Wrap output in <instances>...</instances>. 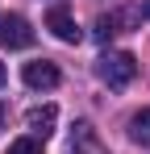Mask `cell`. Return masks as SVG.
<instances>
[{
    "instance_id": "1",
    "label": "cell",
    "mask_w": 150,
    "mask_h": 154,
    "mask_svg": "<svg viewBox=\"0 0 150 154\" xmlns=\"http://www.w3.org/2000/svg\"><path fill=\"white\" fill-rule=\"evenodd\" d=\"M96 75L104 79L108 88H129L133 75H138V58H133L129 50H108V54H100Z\"/></svg>"
},
{
    "instance_id": "2",
    "label": "cell",
    "mask_w": 150,
    "mask_h": 154,
    "mask_svg": "<svg viewBox=\"0 0 150 154\" xmlns=\"http://www.w3.org/2000/svg\"><path fill=\"white\" fill-rule=\"evenodd\" d=\"M21 79H25V88H33V92H50V88H58L63 75H58V67L50 58H33V63H25Z\"/></svg>"
},
{
    "instance_id": "3",
    "label": "cell",
    "mask_w": 150,
    "mask_h": 154,
    "mask_svg": "<svg viewBox=\"0 0 150 154\" xmlns=\"http://www.w3.org/2000/svg\"><path fill=\"white\" fill-rule=\"evenodd\" d=\"M29 42H33V29H29L25 17H17V13L0 17V46H8V50H25Z\"/></svg>"
},
{
    "instance_id": "4",
    "label": "cell",
    "mask_w": 150,
    "mask_h": 154,
    "mask_svg": "<svg viewBox=\"0 0 150 154\" xmlns=\"http://www.w3.org/2000/svg\"><path fill=\"white\" fill-rule=\"evenodd\" d=\"M46 29L54 33V38H58V42H71V46L79 42V38H83V33H79V25H75V17L67 13V8H63V4H54V8L46 13Z\"/></svg>"
},
{
    "instance_id": "5",
    "label": "cell",
    "mask_w": 150,
    "mask_h": 154,
    "mask_svg": "<svg viewBox=\"0 0 150 154\" xmlns=\"http://www.w3.org/2000/svg\"><path fill=\"white\" fill-rule=\"evenodd\" d=\"M54 121H58V108L54 104H42V108H29L25 112V125L33 129V137H46L50 129H54Z\"/></svg>"
},
{
    "instance_id": "6",
    "label": "cell",
    "mask_w": 150,
    "mask_h": 154,
    "mask_svg": "<svg viewBox=\"0 0 150 154\" xmlns=\"http://www.w3.org/2000/svg\"><path fill=\"white\" fill-rule=\"evenodd\" d=\"M129 137H133L138 146H150V108H142V112L129 121Z\"/></svg>"
},
{
    "instance_id": "7",
    "label": "cell",
    "mask_w": 150,
    "mask_h": 154,
    "mask_svg": "<svg viewBox=\"0 0 150 154\" xmlns=\"http://www.w3.org/2000/svg\"><path fill=\"white\" fill-rule=\"evenodd\" d=\"M8 154H42V142H38V137H17V142L8 146Z\"/></svg>"
},
{
    "instance_id": "8",
    "label": "cell",
    "mask_w": 150,
    "mask_h": 154,
    "mask_svg": "<svg viewBox=\"0 0 150 154\" xmlns=\"http://www.w3.org/2000/svg\"><path fill=\"white\" fill-rule=\"evenodd\" d=\"M113 33H117V17H96V38L100 42H108Z\"/></svg>"
},
{
    "instance_id": "9",
    "label": "cell",
    "mask_w": 150,
    "mask_h": 154,
    "mask_svg": "<svg viewBox=\"0 0 150 154\" xmlns=\"http://www.w3.org/2000/svg\"><path fill=\"white\" fill-rule=\"evenodd\" d=\"M0 83H4V63H0Z\"/></svg>"
},
{
    "instance_id": "10",
    "label": "cell",
    "mask_w": 150,
    "mask_h": 154,
    "mask_svg": "<svg viewBox=\"0 0 150 154\" xmlns=\"http://www.w3.org/2000/svg\"><path fill=\"white\" fill-rule=\"evenodd\" d=\"M0 121H4V108H0Z\"/></svg>"
},
{
    "instance_id": "11",
    "label": "cell",
    "mask_w": 150,
    "mask_h": 154,
    "mask_svg": "<svg viewBox=\"0 0 150 154\" xmlns=\"http://www.w3.org/2000/svg\"><path fill=\"white\" fill-rule=\"evenodd\" d=\"M146 13H150V4H146Z\"/></svg>"
}]
</instances>
